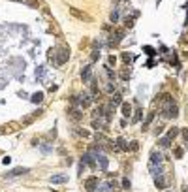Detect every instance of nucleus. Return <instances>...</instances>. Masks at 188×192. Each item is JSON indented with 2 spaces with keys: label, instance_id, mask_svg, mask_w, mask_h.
<instances>
[{
  "label": "nucleus",
  "instance_id": "15",
  "mask_svg": "<svg viewBox=\"0 0 188 192\" xmlns=\"http://www.w3.org/2000/svg\"><path fill=\"white\" fill-rule=\"evenodd\" d=\"M98 162H100V168H102V170L107 168V158L105 157H98Z\"/></svg>",
  "mask_w": 188,
  "mask_h": 192
},
{
  "label": "nucleus",
  "instance_id": "22",
  "mask_svg": "<svg viewBox=\"0 0 188 192\" xmlns=\"http://www.w3.org/2000/svg\"><path fill=\"white\" fill-rule=\"evenodd\" d=\"M145 53L147 55H154V49H152V47H145Z\"/></svg>",
  "mask_w": 188,
  "mask_h": 192
},
{
  "label": "nucleus",
  "instance_id": "18",
  "mask_svg": "<svg viewBox=\"0 0 188 192\" xmlns=\"http://www.w3.org/2000/svg\"><path fill=\"white\" fill-rule=\"evenodd\" d=\"M40 0H28V6H30V8H40Z\"/></svg>",
  "mask_w": 188,
  "mask_h": 192
},
{
  "label": "nucleus",
  "instance_id": "23",
  "mask_svg": "<svg viewBox=\"0 0 188 192\" xmlns=\"http://www.w3.org/2000/svg\"><path fill=\"white\" fill-rule=\"evenodd\" d=\"M115 60H117L115 57H109V58H107V64H115Z\"/></svg>",
  "mask_w": 188,
  "mask_h": 192
},
{
  "label": "nucleus",
  "instance_id": "13",
  "mask_svg": "<svg viewBox=\"0 0 188 192\" xmlns=\"http://www.w3.org/2000/svg\"><path fill=\"white\" fill-rule=\"evenodd\" d=\"M41 100H43V94H41V92H36V94H32V102H34V104H40Z\"/></svg>",
  "mask_w": 188,
  "mask_h": 192
},
{
  "label": "nucleus",
  "instance_id": "17",
  "mask_svg": "<svg viewBox=\"0 0 188 192\" xmlns=\"http://www.w3.org/2000/svg\"><path fill=\"white\" fill-rule=\"evenodd\" d=\"M27 168H15V170H13V173H11V175H21V173H27Z\"/></svg>",
  "mask_w": 188,
  "mask_h": 192
},
{
  "label": "nucleus",
  "instance_id": "10",
  "mask_svg": "<svg viewBox=\"0 0 188 192\" xmlns=\"http://www.w3.org/2000/svg\"><path fill=\"white\" fill-rule=\"evenodd\" d=\"M166 117H177V107H175V104H173V106H169V107H167Z\"/></svg>",
  "mask_w": 188,
  "mask_h": 192
},
{
  "label": "nucleus",
  "instance_id": "6",
  "mask_svg": "<svg viewBox=\"0 0 188 192\" xmlns=\"http://www.w3.org/2000/svg\"><path fill=\"white\" fill-rule=\"evenodd\" d=\"M90 66H85L83 68V72H81V77H83V81H90Z\"/></svg>",
  "mask_w": 188,
  "mask_h": 192
},
{
  "label": "nucleus",
  "instance_id": "25",
  "mask_svg": "<svg viewBox=\"0 0 188 192\" xmlns=\"http://www.w3.org/2000/svg\"><path fill=\"white\" fill-rule=\"evenodd\" d=\"M15 2H23V0H15Z\"/></svg>",
  "mask_w": 188,
  "mask_h": 192
},
{
  "label": "nucleus",
  "instance_id": "1",
  "mask_svg": "<svg viewBox=\"0 0 188 192\" xmlns=\"http://www.w3.org/2000/svg\"><path fill=\"white\" fill-rule=\"evenodd\" d=\"M70 13H72V17H75V19H79V21H92V17H90L89 13H85V11H81V9H77L75 6H72L70 8Z\"/></svg>",
  "mask_w": 188,
  "mask_h": 192
},
{
  "label": "nucleus",
  "instance_id": "20",
  "mask_svg": "<svg viewBox=\"0 0 188 192\" xmlns=\"http://www.w3.org/2000/svg\"><path fill=\"white\" fill-rule=\"evenodd\" d=\"M160 145H162V147H169V139H167V138H162L160 139Z\"/></svg>",
  "mask_w": 188,
  "mask_h": 192
},
{
  "label": "nucleus",
  "instance_id": "14",
  "mask_svg": "<svg viewBox=\"0 0 188 192\" xmlns=\"http://www.w3.org/2000/svg\"><path fill=\"white\" fill-rule=\"evenodd\" d=\"M15 124H6V128H0V134H8V132H13Z\"/></svg>",
  "mask_w": 188,
  "mask_h": 192
},
{
  "label": "nucleus",
  "instance_id": "19",
  "mask_svg": "<svg viewBox=\"0 0 188 192\" xmlns=\"http://www.w3.org/2000/svg\"><path fill=\"white\" fill-rule=\"evenodd\" d=\"M113 104H122V98H121V94L119 92L113 94Z\"/></svg>",
  "mask_w": 188,
  "mask_h": 192
},
{
  "label": "nucleus",
  "instance_id": "7",
  "mask_svg": "<svg viewBox=\"0 0 188 192\" xmlns=\"http://www.w3.org/2000/svg\"><path fill=\"white\" fill-rule=\"evenodd\" d=\"M122 115H124V117H130L132 115V106H130V104L122 102Z\"/></svg>",
  "mask_w": 188,
  "mask_h": 192
},
{
  "label": "nucleus",
  "instance_id": "3",
  "mask_svg": "<svg viewBox=\"0 0 188 192\" xmlns=\"http://www.w3.org/2000/svg\"><path fill=\"white\" fill-rule=\"evenodd\" d=\"M68 57H70V49H68V47H62V49L58 51V60H57V64H64L68 60Z\"/></svg>",
  "mask_w": 188,
  "mask_h": 192
},
{
  "label": "nucleus",
  "instance_id": "11",
  "mask_svg": "<svg viewBox=\"0 0 188 192\" xmlns=\"http://www.w3.org/2000/svg\"><path fill=\"white\" fill-rule=\"evenodd\" d=\"M117 149H124V151H126V149H128V143H126V139H117Z\"/></svg>",
  "mask_w": 188,
  "mask_h": 192
},
{
  "label": "nucleus",
  "instance_id": "2",
  "mask_svg": "<svg viewBox=\"0 0 188 192\" xmlns=\"http://www.w3.org/2000/svg\"><path fill=\"white\" fill-rule=\"evenodd\" d=\"M40 115H41V109H38V111L30 113V115H27V117H23V126H28V124H32V122L36 121V119H38Z\"/></svg>",
  "mask_w": 188,
  "mask_h": 192
},
{
  "label": "nucleus",
  "instance_id": "12",
  "mask_svg": "<svg viewBox=\"0 0 188 192\" xmlns=\"http://www.w3.org/2000/svg\"><path fill=\"white\" fill-rule=\"evenodd\" d=\"M79 102H81V106H83V107H89L90 106V98H87V94H83V96H81Z\"/></svg>",
  "mask_w": 188,
  "mask_h": 192
},
{
  "label": "nucleus",
  "instance_id": "4",
  "mask_svg": "<svg viewBox=\"0 0 188 192\" xmlns=\"http://www.w3.org/2000/svg\"><path fill=\"white\" fill-rule=\"evenodd\" d=\"M96 187H98V177H89V179H87V183H85V188H87V190H89V192H92V190H94V188H96Z\"/></svg>",
  "mask_w": 188,
  "mask_h": 192
},
{
  "label": "nucleus",
  "instance_id": "21",
  "mask_svg": "<svg viewBox=\"0 0 188 192\" xmlns=\"http://www.w3.org/2000/svg\"><path fill=\"white\" fill-rule=\"evenodd\" d=\"M122 188H130V181H128V179L122 181Z\"/></svg>",
  "mask_w": 188,
  "mask_h": 192
},
{
  "label": "nucleus",
  "instance_id": "24",
  "mask_svg": "<svg viewBox=\"0 0 188 192\" xmlns=\"http://www.w3.org/2000/svg\"><path fill=\"white\" fill-rule=\"evenodd\" d=\"M183 136H184V139L188 141V130H184V132H183Z\"/></svg>",
  "mask_w": 188,
  "mask_h": 192
},
{
  "label": "nucleus",
  "instance_id": "9",
  "mask_svg": "<svg viewBox=\"0 0 188 192\" xmlns=\"http://www.w3.org/2000/svg\"><path fill=\"white\" fill-rule=\"evenodd\" d=\"M154 183H156L158 188H164V187H166V181H164V177H162V175H156V177H154Z\"/></svg>",
  "mask_w": 188,
  "mask_h": 192
},
{
  "label": "nucleus",
  "instance_id": "8",
  "mask_svg": "<svg viewBox=\"0 0 188 192\" xmlns=\"http://www.w3.org/2000/svg\"><path fill=\"white\" fill-rule=\"evenodd\" d=\"M51 181H53V183H66L68 177H66V175H53Z\"/></svg>",
  "mask_w": 188,
  "mask_h": 192
},
{
  "label": "nucleus",
  "instance_id": "5",
  "mask_svg": "<svg viewBox=\"0 0 188 192\" xmlns=\"http://www.w3.org/2000/svg\"><path fill=\"white\" fill-rule=\"evenodd\" d=\"M68 117H72L73 121H79V119H83V113H79L77 109H73V107H70V109H68Z\"/></svg>",
  "mask_w": 188,
  "mask_h": 192
},
{
  "label": "nucleus",
  "instance_id": "16",
  "mask_svg": "<svg viewBox=\"0 0 188 192\" xmlns=\"http://www.w3.org/2000/svg\"><path fill=\"white\" fill-rule=\"evenodd\" d=\"M177 134H179V130H177V128H171L169 132H167V136H166V138H167V139H169V141H171V139H173V138H175V136H177Z\"/></svg>",
  "mask_w": 188,
  "mask_h": 192
}]
</instances>
